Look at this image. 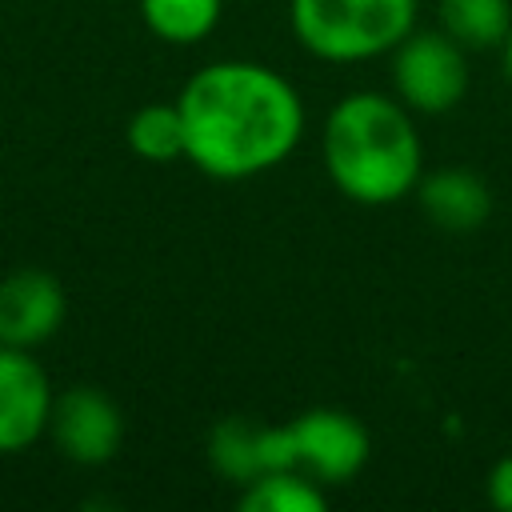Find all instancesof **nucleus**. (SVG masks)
Masks as SVG:
<instances>
[{
  "mask_svg": "<svg viewBox=\"0 0 512 512\" xmlns=\"http://www.w3.org/2000/svg\"><path fill=\"white\" fill-rule=\"evenodd\" d=\"M184 160L212 180H248L280 168L304 136V104L288 76L256 60H216L176 96Z\"/></svg>",
  "mask_w": 512,
  "mask_h": 512,
  "instance_id": "obj_1",
  "label": "nucleus"
},
{
  "mask_svg": "<svg viewBox=\"0 0 512 512\" xmlns=\"http://www.w3.org/2000/svg\"><path fill=\"white\" fill-rule=\"evenodd\" d=\"M324 172L340 196L384 208L416 192L424 176V144L412 112L384 92H348L324 120Z\"/></svg>",
  "mask_w": 512,
  "mask_h": 512,
  "instance_id": "obj_2",
  "label": "nucleus"
},
{
  "mask_svg": "<svg viewBox=\"0 0 512 512\" xmlns=\"http://www.w3.org/2000/svg\"><path fill=\"white\" fill-rule=\"evenodd\" d=\"M296 40L332 64L392 52L416 28V0H288Z\"/></svg>",
  "mask_w": 512,
  "mask_h": 512,
  "instance_id": "obj_3",
  "label": "nucleus"
},
{
  "mask_svg": "<svg viewBox=\"0 0 512 512\" xmlns=\"http://www.w3.org/2000/svg\"><path fill=\"white\" fill-rule=\"evenodd\" d=\"M468 48L444 28H412L392 48V88L408 112L440 116L468 92Z\"/></svg>",
  "mask_w": 512,
  "mask_h": 512,
  "instance_id": "obj_4",
  "label": "nucleus"
},
{
  "mask_svg": "<svg viewBox=\"0 0 512 512\" xmlns=\"http://www.w3.org/2000/svg\"><path fill=\"white\" fill-rule=\"evenodd\" d=\"M288 448L292 468L312 476L316 484H348L368 464L372 440L368 428L344 408H308L288 420Z\"/></svg>",
  "mask_w": 512,
  "mask_h": 512,
  "instance_id": "obj_5",
  "label": "nucleus"
},
{
  "mask_svg": "<svg viewBox=\"0 0 512 512\" xmlns=\"http://www.w3.org/2000/svg\"><path fill=\"white\" fill-rule=\"evenodd\" d=\"M48 436H52V444H56V452L64 460L96 468V464H108L120 452V444H124V412L104 388L76 384V388L60 392L52 400Z\"/></svg>",
  "mask_w": 512,
  "mask_h": 512,
  "instance_id": "obj_6",
  "label": "nucleus"
},
{
  "mask_svg": "<svg viewBox=\"0 0 512 512\" xmlns=\"http://www.w3.org/2000/svg\"><path fill=\"white\" fill-rule=\"evenodd\" d=\"M52 384L32 348L0 344V456L28 452L52 416Z\"/></svg>",
  "mask_w": 512,
  "mask_h": 512,
  "instance_id": "obj_7",
  "label": "nucleus"
},
{
  "mask_svg": "<svg viewBox=\"0 0 512 512\" xmlns=\"http://www.w3.org/2000/svg\"><path fill=\"white\" fill-rule=\"evenodd\" d=\"M68 316L64 288L44 268H16L0 280V344L40 348Z\"/></svg>",
  "mask_w": 512,
  "mask_h": 512,
  "instance_id": "obj_8",
  "label": "nucleus"
},
{
  "mask_svg": "<svg viewBox=\"0 0 512 512\" xmlns=\"http://www.w3.org/2000/svg\"><path fill=\"white\" fill-rule=\"evenodd\" d=\"M416 200H420L424 216L440 232H452V236H468V232L484 228L492 216V192L468 168H440V172L420 176Z\"/></svg>",
  "mask_w": 512,
  "mask_h": 512,
  "instance_id": "obj_9",
  "label": "nucleus"
},
{
  "mask_svg": "<svg viewBox=\"0 0 512 512\" xmlns=\"http://www.w3.org/2000/svg\"><path fill=\"white\" fill-rule=\"evenodd\" d=\"M208 464L216 476L232 484H248L268 472V424H252L244 416H224L208 432Z\"/></svg>",
  "mask_w": 512,
  "mask_h": 512,
  "instance_id": "obj_10",
  "label": "nucleus"
},
{
  "mask_svg": "<svg viewBox=\"0 0 512 512\" xmlns=\"http://www.w3.org/2000/svg\"><path fill=\"white\" fill-rule=\"evenodd\" d=\"M436 20L460 48H504L512 32V0H440Z\"/></svg>",
  "mask_w": 512,
  "mask_h": 512,
  "instance_id": "obj_11",
  "label": "nucleus"
},
{
  "mask_svg": "<svg viewBox=\"0 0 512 512\" xmlns=\"http://www.w3.org/2000/svg\"><path fill=\"white\" fill-rule=\"evenodd\" d=\"M240 508L244 512H324L328 496H324V484H316L300 468H272L240 488Z\"/></svg>",
  "mask_w": 512,
  "mask_h": 512,
  "instance_id": "obj_12",
  "label": "nucleus"
},
{
  "mask_svg": "<svg viewBox=\"0 0 512 512\" xmlns=\"http://www.w3.org/2000/svg\"><path fill=\"white\" fill-rule=\"evenodd\" d=\"M224 0H140V20L164 44H200L220 24Z\"/></svg>",
  "mask_w": 512,
  "mask_h": 512,
  "instance_id": "obj_13",
  "label": "nucleus"
},
{
  "mask_svg": "<svg viewBox=\"0 0 512 512\" xmlns=\"http://www.w3.org/2000/svg\"><path fill=\"white\" fill-rule=\"evenodd\" d=\"M128 148L148 164H172L184 160V116L172 104H144L128 116Z\"/></svg>",
  "mask_w": 512,
  "mask_h": 512,
  "instance_id": "obj_14",
  "label": "nucleus"
},
{
  "mask_svg": "<svg viewBox=\"0 0 512 512\" xmlns=\"http://www.w3.org/2000/svg\"><path fill=\"white\" fill-rule=\"evenodd\" d=\"M488 500L500 512H512V456H500L488 472Z\"/></svg>",
  "mask_w": 512,
  "mask_h": 512,
  "instance_id": "obj_15",
  "label": "nucleus"
},
{
  "mask_svg": "<svg viewBox=\"0 0 512 512\" xmlns=\"http://www.w3.org/2000/svg\"><path fill=\"white\" fill-rule=\"evenodd\" d=\"M504 76H508V84H512V32H508V40H504Z\"/></svg>",
  "mask_w": 512,
  "mask_h": 512,
  "instance_id": "obj_16",
  "label": "nucleus"
}]
</instances>
